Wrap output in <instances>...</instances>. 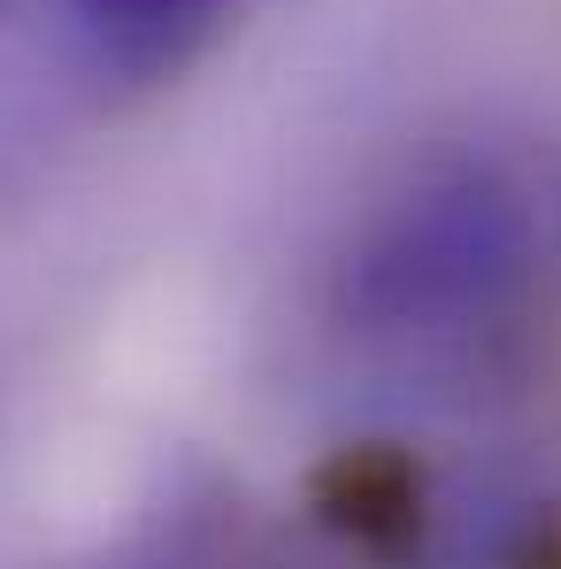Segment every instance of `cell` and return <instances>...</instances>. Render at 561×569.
<instances>
[{
  "instance_id": "7a4b0ae2",
  "label": "cell",
  "mask_w": 561,
  "mask_h": 569,
  "mask_svg": "<svg viewBox=\"0 0 561 569\" xmlns=\"http://www.w3.org/2000/svg\"><path fill=\"white\" fill-rule=\"evenodd\" d=\"M62 8L78 16V31L93 39L100 62L162 70V62H186L239 0H62Z\"/></svg>"
},
{
  "instance_id": "3957f363",
  "label": "cell",
  "mask_w": 561,
  "mask_h": 569,
  "mask_svg": "<svg viewBox=\"0 0 561 569\" xmlns=\"http://www.w3.org/2000/svg\"><path fill=\"white\" fill-rule=\"evenodd\" d=\"M100 569H231V539L216 500H170L154 508Z\"/></svg>"
},
{
  "instance_id": "6da1fadb",
  "label": "cell",
  "mask_w": 561,
  "mask_h": 569,
  "mask_svg": "<svg viewBox=\"0 0 561 569\" xmlns=\"http://www.w3.org/2000/svg\"><path fill=\"white\" fill-rule=\"evenodd\" d=\"M531 278L539 216L523 186L484 154H454L415 170L354 223L331 270V316L384 362L469 370L515 331Z\"/></svg>"
}]
</instances>
